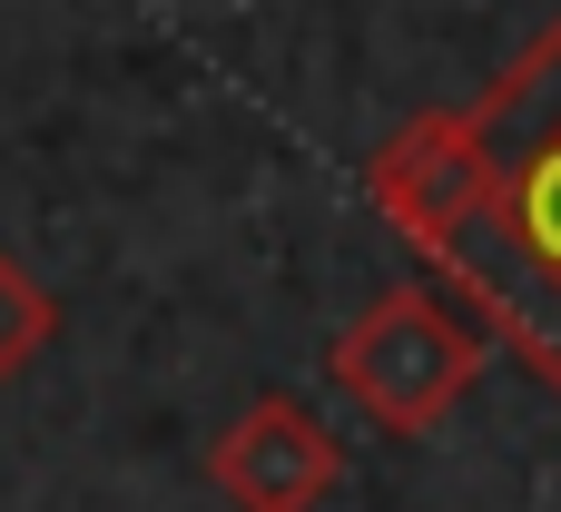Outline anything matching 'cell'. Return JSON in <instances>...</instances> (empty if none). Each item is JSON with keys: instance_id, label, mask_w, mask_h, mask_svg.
I'll use <instances>...</instances> for the list:
<instances>
[{"instance_id": "3957f363", "label": "cell", "mask_w": 561, "mask_h": 512, "mask_svg": "<svg viewBox=\"0 0 561 512\" xmlns=\"http://www.w3.org/2000/svg\"><path fill=\"white\" fill-rule=\"evenodd\" d=\"M365 197L385 227H404L414 257H454L463 207H473V109H414L375 158H365Z\"/></svg>"}, {"instance_id": "5b68a950", "label": "cell", "mask_w": 561, "mask_h": 512, "mask_svg": "<svg viewBox=\"0 0 561 512\" xmlns=\"http://www.w3.org/2000/svg\"><path fill=\"white\" fill-rule=\"evenodd\" d=\"M49 345H59V296L0 247V385H20Z\"/></svg>"}, {"instance_id": "7a4b0ae2", "label": "cell", "mask_w": 561, "mask_h": 512, "mask_svg": "<svg viewBox=\"0 0 561 512\" xmlns=\"http://www.w3.org/2000/svg\"><path fill=\"white\" fill-rule=\"evenodd\" d=\"M483 345H493V326L483 316H463L444 286H385L335 345H325V385L375 424V434H434L463 395H473V375H483Z\"/></svg>"}, {"instance_id": "6da1fadb", "label": "cell", "mask_w": 561, "mask_h": 512, "mask_svg": "<svg viewBox=\"0 0 561 512\" xmlns=\"http://www.w3.org/2000/svg\"><path fill=\"white\" fill-rule=\"evenodd\" d=\"M444 276L561 405V10L473 99V207Z\"/></svg>"}, {"instance_id": "277c9868", "label": "cell", "mask_w": 561, "mask_h": 512, "mask_svg": "<svg viewBox=\"0 0 561 512\" xmlns=\"http://www.w3.org/2000/svg\"><path fill=\"white\" fill-rule=\"evenodd\" d=\"M345 474V444L296 405V395H256L217 444H207V483L237 512H316Z\"/></svg>"}]
</instances>
